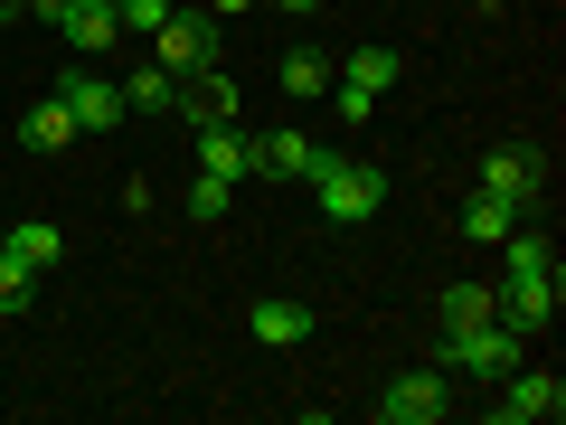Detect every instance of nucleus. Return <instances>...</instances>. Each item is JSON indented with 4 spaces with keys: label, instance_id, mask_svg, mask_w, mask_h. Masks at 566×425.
I'll list each match as a JSON object with an SVG mask.
<instances>
[{
    "label": "nucleus",
    "instance_id": "nucleus-22",
    "mask_svg": "<svg viewBox=\"0 0 566 425\" xmlns=\"http://www.w3.org/2000/svg\"><path fill=\"white\" fill-rule=\"evenodd\" d=\"M501 246H510V274H547V265H557V246H547L538 227H510Z\"/></svg>",
    "mask_w": 566,
    "mask_h": 425
},
{
    "label": "nucleus",
    "instance_id": "nucleus-13",
    "mask_svg": "<svg viewBox=\"0 0 566 425\" xmlns=\"http://www.w3.org/2000/svg\"><path fill=\"white\" fill-rule=\"evenodd\" d=\"M199 170L245 180V170H255V133H245V123H208V133H199Z\"/></svg>",
    "mask_w": 566,
    "mask_h": 425
},
{
    "label": "nucleus",
    "instance_id": "nucleus-28",
    "mask_svg": "<svg viewBox=\"0 0 566 425\" xmlns=\"http://www.w3.org/2000/svg\"><path fill=\"white\" fill-rule=\"evenodd\" d=\"M10 10H20V0H0V20H10Z\"/></svg>",
    "mask_w": 566,
    "mask_h": 425
},
{
    "label": "nucleus",
    "instance_id": "nucleus-26",
    "mask_svg": "<svg viewBox=\"0 0 566 425\" xmlns=\"http://www.w3.org/2000/svg\"><path fill=\"white\" fill-rule=\"evenodd\" d=\"M245 10H255V0H208V20H218V29H227V20H245Z\"/></svg>",
    "mask_w": 566,
    "mask_h": 425
},
{
    "label": "nucleus",
    "instance_id": "nucleus-23",
    "mask_svg": "<svg viewBox=\"0 0 566 425\" xmlns=\"http://www.w3.org/2000/svg\"><path fill=\"white\" fill-rule=\"evenodd\" d=\"M227 189H237V180L199 170V180H189V218H199V227H218V218H227Z\"/></svg>",
    "mask_w": 566,
    "mask_h": 425
},
{
    "label": "nucleus",
    "instance_id": "nucleus-9",
    "mask_svg": "<svg viewBox=\"0 0 566 425\" xmlns=\"http://www.w3.org/2000/svg\"><path fill=\"white\" fill-rule=\"evenodd\" d=\"M245 85L237 76H218V66H199V76H180V104H170V114L189 123V133H208V123H245Z\"/></svg>",
    "mask_w": 566,
    "mask_h": 425
},
{
    "label": "nucleus",
    "instance_id": "nucleus-7",
    "mask_svg": "<svg viewBox=\"0 0 566 425\" xmlns=\"http://www.w3.org/2000/svg\"><path fill=\"white\" fill-rule=\"evenodd\" d=\"M472 189H501L510 208H538V189H547V152H528V142H501V152H482Z\"/></svg>",
    "mask_w": 566,
    "mask_h": 425
},
{
    "label": "nucleus",
    "instance_id": "nucleus-29",
    "mask_svg": "<svg viewBox=\"0 0 566 425\" xmlns=\"http://www.w3.org/2000/svg\"><path fill=\"white\" fill-rule=\"evenodd\" d=\"M95 10H114V0H95Z\"/></svg>",
    "mask_w": 566,
    "mask_h": 425
},
{
    "label": "nucleus",
    "instance_id": "nucleus-4",
    "mask_svg": "<svg viewBox=\"0 0 566 425\" xmlns=\"http://www.w3.org/2000/svg\"><path fill=\"white\" fill-rule=\"evenodd\" d=\"M151 66H170V76L218 66V20H208V10H170V20L151 29Z\"/></svg>",
    "mask_w": 566,
    "mask_h": 425
},
{
    "label": "nucleus",
    "instance_id": "nucleus-14",
    "mask_svg": "<svg viewBox=\"0 0 566 425\" xmlns=\"http://www.w3.org/2000/svg\"><path fill=\"white\" fill-rule=\"evenodd\" d=\"M57 39L76 48V58H104V48L123 39V20H114V10H95V0H76V10L57 20Z\"/></svg>",
    "mask_w": 566,
    "mask_h": 425
},
{
    "label": "nucleus",
    "instance_id": "nucleus-10",
    "mask_svg": "<svg viewBox=\"0 0 566 425\" xmlns=\"http://www.w3.org/2000/svg\"><path fill=\"white\" fill-rule=\"evenodd\" d=\"M491 293H501L510 331H547L557 322V265H547V274H510V283H491Z\"/></svg>",
    "mask_w": 566,
    "mask_h": 425
},
{
    "label": "nucleus",
    "instance_id": "nucleus-16",
    "mask_svg": "<svg viewBox=\"0 0 566 425\" xmlns=\"http://www.w3.org/2000/svg\"><path fill=\"white\" fill-rule=\"evenodd\" d=\"M20 142H29V152H66V142H76V114H66L57 95H39V104L20 114Z\"/></svg>",
    "mask_w": 566,
    "mask_h": 425
},
{
    "label": "nucleus",
    "instance_id": "nucleus-21",
    "mask_svg": "<svg viewBox=\"0 0 566 425\" xmlns=\"http://www.w3.org/2000/svg\"><path fill=\"white\" fill-rule=\"evenodd\" d=\"M29 303H39V265H20V256H10V246H0V312L20 322Z\"/></svg>",
    "mask_w": 566,
    "mask_h": 425
},
{
    "label": "nucleus",
    "instance_id": "nucleus-17",
    "mask_svg": "<svg viewBox=\"0 0 566 425\" xmlns=\"http://www.w3.org/2000/svg\"><path fill=\"white\" fill-rule=\"evenodd\" d=\"M274 85H283V95H331V58H322V48H283Z\"/></svg>",
    "mask_w": 566,
    "mask_h": 425
},
{
    "label": "nucleus",
    "instance_id": "nucleus-27",
    "mask_svg": "<svg viewBox=\"0 0 566 425\" xmlns=\"http://www.w3.org/2000/svg\"><path fill=\"white\" fill-rule=\"evenodd\" d=\"M283 10H322V0H283Z\"/></svg>",
    "mask_w": 566,
    "mask_h": 425
},
{
    "label": "nucleus",
    "instance_id": "nucleus-8",
    "mask_svg": "<svg viewBox=\"0 0 566 425\" xmlns=\"http://www.w3.org/2000/svg\"><path fill=\"white\" fill-rule=\"evenodd\" d=\"M57 104L76 114V133H114V123H123V85L104 76V66H66V76H57Z\"/></svg>",
    "mask_w": 566,
    "mask_h": 425
},
{
    "label": "nucleus",
    "instance_id": "nucleus-25",
    "mask_svg": "<svg viewBox=\"0 0 566 425\" xmlns=\"http://www.w3.org/2000/svg\"><path fill=\"white\" fill-rule=\"evenodd\" d=\"M66 10H76V0H29V20H48V29H57Z\"/></svg>",
    "mask_w": 566,
    "mask_h": 425
},
{
    "label": "nucleus",
    "instance_id": "nucleus-5",
    "mask_svg": "<svg viewBox=\"0 0 566 425\" xmlns=\"http://www.w3.org/2000/svg\"><path fill=\"white\" fill-rule=\"evenodd\" d=\"M520 341H528V331H510V322L444 331V369H472V379H510V369H520Z\"/></svg>",
    "mask_w": 566,
    "mask_h": 425
},
{
    "label": "nucleus",
    "instance_id": "nucleus-20",
    "mask_svg": "<svg viewBox=\"0 0 566 425\" xmlns=\"http://www.w3.org/2000/svg\"><path fill=\"white\" fill-rule=\"evenodd\" d=\"M170 104H180V76H170V66H142V76L123 85V114H170Z\"/></svg>",
    "mask_w": 566,
    "mask_h": 425
},
{
    "label": "nucleus",
    "instance_id": "nucleus-15",
    "mask_svg": "<svg viewBox=\"0 0 566 425\" xmlns=\"http://www.w3.org/2000/svg\"><path fill=\"white\" fill-rule=\"evenodd\" d=\"M520 218H528V208H510L501 189H472V199H463V237H472V246H501Z\"/></svg>",
    "mask_w": 566,
    "mask_h": 425
},
{
    "label": "nucleus",
    "instance_id": "nucleus-18",
    "mask_svg": "<svg viewBox=\"0 0 566 425\" xmlns=\"http://www.w3.org/2000/svg\"><path fill=\"white\" fill-rule=\"evenodd\" d=\"M472 322H501V293L491 283H444V331H472Z\"/></svg>",
    "mask_w": 566,
    "mask_h": 425
},
{
    "label": "nucleus",
    "instance_id": "nucleus-11",
    "mask_svg": "<svg viewBox=\"0 0 566 425\" xmlns=\"http://www.w3.org/2000/svg\"><path fill=\"white\" fill-rule=\"evenodd\" d=\"M245 331H255L264 350H293V341H312V303H293V293H264V303H245Z\"/></svg>",
    "mask_w": 566,
    "mask_h": 425
},
{
    "label": "nucleus",
    "instance_id": "nucleus-2",
    "mask_svg": "<svg viewBox=\"0 0 566 425\" xmlns=\"http://www.w3.org/2000/svg\"><path fill=\"white\" fill-rule=\"evenodd\" d=\"M501 397H491V416L501 425H557L566 416V379L557 369H510V379H491Z\"/></svg>",
    "mask_w": 566,
    "mask_h": 425
},
{
    "label": "nucleus",
    "instance_id": "nucleus-6",
    "mask_svg": "<svg viewBox=\"0 0 566 425\" xmlns=\"http://www.w3.org/2000/svg\"><path fill=\"white\" fill-rule=\"evenodd\" d=\"M444 416H453L444 369H406V379H387V397H378V425H444Z\"/></svg>",
    "mask_w": 566,
    "mask_h": 425
},
{
    "label": "nucleus",
    "instance_id": "nucleus-24",
    "mask_svg": "<svg viewBox=\"0 0 566 425\" xmlns=\"http://www.w3.org/2000/svg\"><path fill=\"white\" fill-rule=\"evenodd\" d=\"M114 20H123V29H142V39H151V29L170 20V0H114Z\"/></svg>",
    "mask_w": 566,
    "mask_h": 425
},
{
    "label": "nucleus",
    "instance_id": "nucleus-30",
    "mask_svg": "<svg viewBox=\"0 0 566 425\" xmlns=\"http://www.w3.org/2000/svg\"><path fill=\"white\" fill-rule=\"evenodd\" d=\"M0 246H10V237H0Z\"/></svg>",
    "mask_w": 566,
    "mask_h": 425
},
{
    "label": "nucleus",
    "instance_id": "nucleus-12",
    "mask_svg": "<svg viewBox=\"0 0 566 425\" xmlns=\"http://www.w3.org/2000/svg\"><path fill=\"white\" fill-rule=\"evenodd\" d=\"M312 162H322L312 133H255V170L264 180H312Z\"/></svg>",
    "mask_w": 566,
    "mask_h": 425
},
{
    "label": "nucleus",
    "instance_id": "nucleus-1",
    "mask_svg": "<svg viewBox=\"0 0 566 425\" xmlns=\"http://www.w3.org/2000/svg\"><path fill=\"white\" fill-rule=\"evenodd\" d=\"M312 180H322V218H331V227H368V218L387 208V170H378V162H331V152H322Z\"/></svg>",
    "mask_w": 566,
    "mask_h": 425
},
{
    "label": "nucleus",
    "instance_id": "nucleus-19",
    "mask_svg": "<svg viewBox=\"0 0 566 425\" xmlns=\"http://www.w3.org/2000/svg\"><path fill=\"white\" fill-rule=\"evenodd\" d=\"M0 237H10V256H20V265H39V274L66 256V237H57L48 218H20V227H0Z\"/></svg>",
    "mask_w": 566,
    "mask_h": 425
},
{
    "label": "nucleus",
    "instance_id": "nucleus-3",
    "mask_svg": "<svg viewBox=\"0 0 566 425\" xmlns=\"http://www.w3.org/2000/svg\"><path fill=\"white\" fill-rule=\"evenodd\" d=\"M397 85V48H349L340 66H331V104H340L349 123L359 114H378V95Z\"/></svg>",
    "mask_w": 566,
    "mask_h": 425
}]
</instances>
